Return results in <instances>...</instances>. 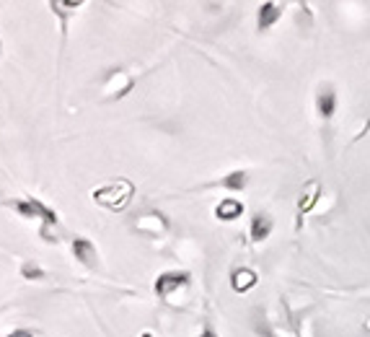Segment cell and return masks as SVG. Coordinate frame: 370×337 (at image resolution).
<instances>
[{
	"label": "cell",
	"instance_id": "obj_13",
	"mask_svg": "<svg viewBox=\"0 0 370 337\" xmlns=\"http://www.w3.org/2000/svg\"><path fill=\"white\" fill-rule=\"evenodd\" d=\"M199 337H218V332H215V327L212 325H205V329L199 332Z\"/></svg>",
	"mask_w": 370,
	"mask_h": 337
},
{
	"label": "cell",
	"instance_id": "obj_5",
	"mask_svg": "<svg viewBox=\"0 0 370 337\" xmlns=\"http://www.w3.org/2000/svg\"><path fill=\"white\" fill-rule=\"evenodd\" d=\"M272 229H275V221L269 218V213H254V218H251V229H249L251 242H256V244L267 242V239H269V233H272Z\"/></svg>",
	"mask_w": 370,
	"mask_h": 337
},
{
	"label": "cell",
	"instance_id": "obj_2",
	"mask_svg": "<svg viewBox=\"0 0 370 337\" xmlns=\"http://www.w3.org/2000/svg\"><path fill=\"white\" fill-rule=\"evenodd\" d=\"M189 272L186 270H169V272H161L158 278H156V293L161 296V299H169L174 291L179 288H186L189 286Z\"/></svg>",
	"mask_w": 370,
	"mask_h": 337
},
{
	"label": "cell",
	"instance_id": "obj_4",
	"mask_svg": "<svg viewBox=\"0 0 370 337\" xmlns=\"http://www.w3.org/2000/svg\"><path fill=\"white\" fill-rule=\"evenodd\" d=\"M316 112H319V117H321L324 122H329V119L334 117L336 93L332 86H321V89H319V93H316Z\"/></svg>",
	"mask_w": 370,
	"mask_h": 337
},
{
	"label": "cell",
	"instance_id": "obj_3",
	"mask_svg": "<svg viewBox=\"0 0 370 337\" xmlns=\"http://www.w3.org/2000/svg\"><path fill=\"white\" fill-rule=\"evenodd\" d=\"M13 208L18 210L21 216H26V218H42L45 221V229H42V233L49 231V226H58V213H52L49 208H45L39 200H21V202H13Z\"/></svg>",
	"mask_w": 370,
	"mask_h": 337
},
{
	"label": "cell",
	"instance_id": "obj_14",
	"mask_svg": "<svg viewBox=\"0 0 370 337\" xmlns=\"http://www.w3.org/2000/svg\"><path fill=\"white\" fill-rule=\"evenodd\" d=\"M5 337H34L29 329H16V332H11V335H5Z\"/></svg>",
	"mask_w": 370,
	"mask_h": 337
},
{
	"label": "cell",
	"instance_id": "obj_12",
	"mask_svg": "<svg viewBox=\"0 0 370 337\" xmlns=\"http://www.w3.org/2000/svg\"><path fill=\"white\" fill-rule=\"evenodd\" d=\"M21 272H23V278H26V280H34V278L42 280V278H45V272L36 268V265H32V262H23Z\"/></svg>",
	"mask_w": 370,
	"mask_h": 337
},
{
	"label": "cell",
	"instance_id": "obj_6",
	"mask_svg": "<svg viewBox=\"0 0 370 337\" xmlns=\"http://www.w3.org/2000/svg\"><path fill=\"white\" fill-rule=\"evenodd\" d=\"M73 255H75V259H81L86 268H96L99 255H96V246H93L88 239H83V236L73 239Z\"/></svg>",
	"mask_w": 370,
	"mask_h": 337
},
{
	"label": "cell",
	"instance_id": "obj_9",
	"mask_svg": "<svg viewBox=\"0 0 370 337\" xmlns=\"http://www.w3.org/2000/svg\"><path fill=\"white\" fill-rule=\"evenodd\" d=\"M256 272L254 270H249V268H241V270H233V275H231V286H233V291L236 293H246V291H251L256 286Z\"/></svg>",
	"mask_w": 370,
	"mask_h": 337
},
{
	"label": "cell",
	"instance_id": "obj_10",
	"mask_svg": "<svg viewBox=\"0 0 370 337\" xmlns=\"http://www.w3.org/2000/svg\"><path fill=\"white\" fill-rule=\"evenodd\" d=\"M220 185L225 187V189H231V192H241L249 185V176H246V172H231L228 176H223Z\"/></svg>",
	"mask_w": 370,
	"mask_h": 337
},
{
	"label": "cell",
	"instance_id": "obj_8",
	"mask_svg": "<svg viewBox=\"0 0 370 337\" xmlns=\"http://www.w3.org/2000/svg\"><path fill=\"white\" fill-rule=\"evenodd\" d=\"M243 216V202L236 198H225L220 200V205L215 208V218L218 221H236Z\"/></svg>",
	"mask_w": 370,
	"mask_h": 337
},
{
	"label": "cell",
	"instance_id": "obj_11",
	"mask_svg": "<svg viewBox=\"0 0 370 337\" xmlns=\"http://www.w3.org/2000/svg\"><path fill=\"white\" fill-rule=\"evenodd\" d=\"M49 8H52V11L58 13L60 19L65 21L70 13H75V8H81V3H62V0H52V3H49Z\"/></svg>",
	"mask_w": 370,
	"mask_h": 337
},
{
	"label": "cell",
	"instance_id": "obj_1",
	"mask_svg": "<svg viewBox=\"0 0 370 337\" xmlns=\"http://www.w3.org/2000/svg\"><path fill=\"white\" fill-rule=\"evenodd\" d=\"M132 192H135L132 182L119 179V182H114V185H106V187H101V189H93V200H96L99 205L109 208V210H122L130 202Z\"/></svg>",
	"mask_w": 370,
	"mask_h": 337
},
{
	"label": "cell",
	"instance_id": "obj_7",
	"mask_svg": "<svg viewBox=\"0 0 370 337\" xmlns=\"http://www.w3.org/2000/svg\"><path fill=\"white\" fill-rule=\"evenodd\" d=\"M280 16H282V5H278V3H262L259 16H256L259 32H267L269 26H275V23L280 21Z\"/></svg>",
	"mask_w": 370,
	"mask_h": 337
},
{
	"label": "cell",
	"instance_id": "obj_15",
	"mask_svg": "<svg viewBox=\"0 0 370 337\" xmlns=\"http://www.w3.org/2000/svg\"><path fill=\"white\" fill-rule=\"evenodd\" d=\"M143 337H148V335H143Z\"/></svg>",
	"mask_w": 370,
	"mask_h": 337
}]
</instances>
